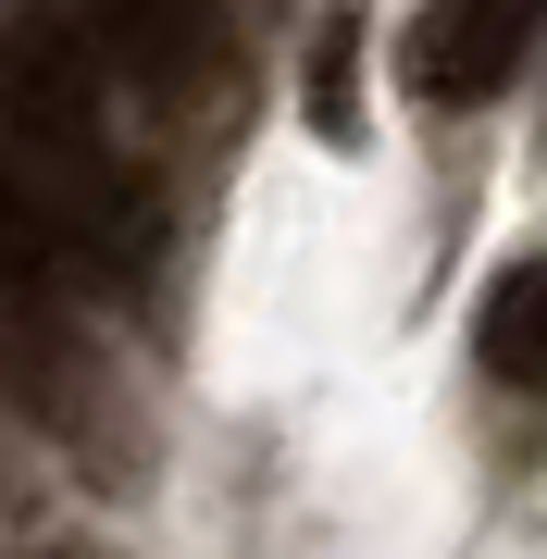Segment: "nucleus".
Here are the masks:
<instances>
[{
	"instance_id": "obj_5",
	"label": "nucleus",
	"mask_w": 547,
	"mask_h": 559,
	"mask_svg": "<svg viewBox=\"0 0 547 559\" xmlns=\"http://www.w3.org/2000/svg\"><path fill=\"white\" fill-rule=\"evenodd\" d=\"M38 261H50V224L25 200V175L0 162V286H38Z\"/></svg>"
},
{
	"instance_id": "obj_2",
	"label": "nucleus",
	"mask_w": 547,
	"mask_h": 559,
	"mask_svg": "<svg viewBox=\"0 0 547 559\" xmlns=\"http://www.w3.org/2000/svg\"><path fill=\"white\" fill-rule=\"evenodd\" d=\"M62 13H75V38H87L100 75H124L163 112H187L224 75V0H62Z\"/></svg>"
},
{
	"instance_id": "obj_6",
	"label": "nucleus",
	"mask_w": 547,
	"mask_h": 559,
	"mask_svg": "<svg viewBox=\"0 0 547 559\" xmlns=\"http://www.w3.org/2000/svg\"><path fill=\"white\" fill-rule=\"evenodd\" d=\"M348 62H361V25H324V38H311V124H324V138H348Z\"/></svg>"
},
{
	"instance_id": "obj_3",
	"label": "nucleus",
	"mask_w": 547,
	"mask_h": 559,
	"mask_svg": "<svg viewBox=\"0 0 547 559\" xmlns=\"http://www.w3.org/2000/svg\"><path fill=\"white\" fill-rule=\"evenodd\" d=\"M535 25L547 0H424V25H411V87L424 100H498L510 75L535 62Z\"/></svg>"
},
{
	"instance_id": "obj_4",
	"label": "nucleus",
	"mask_w": 547,
	"mask_h": 559,
	"mask_svg": "<svg viewBox=\"0 0 547 559\" xmlns=\"http://www.w3.org/2000/svg\"><path fill=\"white\" fill-rule=\"evenodd\" d=\"M473 348H486L498 385H547V274L535 261H510L486 286V323H473Z\"/></svg>"
},
{
	"instance_id": "obj_7",
	"label": "nucleus",
	"mask_w": 547,
	"mask_h": 559,
	"mask_svg": "<svg viewBox=\"0 0 547 559\" xmlns=\"http://www.w3.org/2000/svg\"><path fill=\"white\" fill-rule=\"evenodd\" d=\"M25 559H75V547H25Z\"/></svg>"
},
{
	"instance_id": "obj_1",
	"label": "nucleus",
	"mask_w": 547,
	"mask_h": 559,
	"mask_svg": "<svg viewBox=\"0 0 547 559\" xmlns=\"http://www.w3.org/2000/svg\"><path fill=\"white\" fill-rule=\"evenodd\" d=\"M0 124L25 150V200H38L50 249H87L100 274H138L163 249L138 162L112 150V75L87 62V38L62 13H13L0 25Z\"/></svg>"
}]
</instances>
